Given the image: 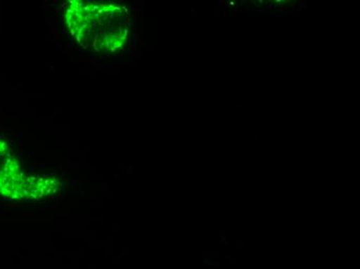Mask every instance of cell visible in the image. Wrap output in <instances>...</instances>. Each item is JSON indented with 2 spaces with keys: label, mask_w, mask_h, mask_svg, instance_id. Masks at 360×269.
<instances>
[{
  "label": "cell",
  "mask_w": 360,
  "mask_h": 269,
  "mask_svg": "<svg viewBox=\"0 0 360 269\" xmlns=\"http://www.w3.org/2000/svg\"><path fill=\"white\" fill-rule=\"evenodd\" d=\"M63 24L77 45L91 53L122 51L129 32V19L124 6L113 2L71 0L63 10Z\"/></svg>",
  "instance_id": "6da1fadb"
}]
</instances>
